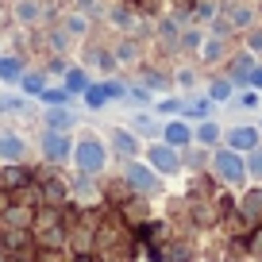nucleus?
Segmentation results:
<instances>
[{
  "instance_id": "obj_1",
  "label": "nucleus",
  "mask_w": 262,
  "mask_h": 262,
  "mask_svg": "<svg viewBox=\"0 0 262 262\" xmlns=\"http://www.w3.org/2000/svg\"><path fill=\"white\" fill-rule=\"evenodd\" d=\"M212 166H216V173H220L224 181H243V158H239L235 150H220Z\"/></svg>"
},
{
  "instance_id": "obj_2",
  "label": "nucleus",
  "mask_w": 262,
  "mask_h": 262,
  "mask_svg": "<svg viewBox=\"0 0 262 262\" xmlns=\"http://www.w3.org/2000/svg\"><path fill=\"white\" fill-rule=\"evenodd\" d=\"M77 166H81L85 173L100 170V166H104V147H100L97 139H85L81 147H77Z\"/></svg>"
},
{
  "instance_id": "obj_3",
  "label": "nucleus",
  "mask_w": 262,
  "mask_h": 262,
  "mask_svg": "<svg viewBox=\"0 0 262 262\" xmlns=\"http://www.w3.org/2000/svg\"><path fill=\"white\" fill-rule=\"evenodd\" d=\"M123 173H127V181H131L135 189H139V193H155V189H158V178L147 170V166H139V162H131Z\"/></svg>"
},
{
  "instance_id": "obj_4",
  "label": "nucleus",
  "mask_w": 262,
  "mask_h": 262,
  "mask_svg": "<svg viewBox=\"0 0 262 262\" xmlns=\"http://www.w3.org/2000/svg\"><path fill=\"white\" fill-rule=\"evenodd\" d=\"M42 150H47L54 162H66V155H70V139H66L62 131H47V135H42Z\"/></svg>"
},
{
  "instance_id": "obj_5",
  "label": "nucleus",
  "mask_w": 262,
  "mask_h": 262,
  "mask_svg": "<svg viewBox=\"0 0 262 262\" xmlns=\"http://www.w3.org/2000/svg\"><path fill=\"white\" fill-rule=\"evenodd\" d=\"M150 162H155L162 173H173V170H178V155H173L170 147H155V150H150Z\"/></svg>"
},
{
  "instance_id": "obj_6",
  "label": "nucleus",
  "mask_w": 262,
  "mask_h": 262,
  "mask_svg": "<svg viewBox=\"0 0 262 262\" xmlns=\"http://www.w3.org/2000/svg\"><path fill=\"white\" fill-rule=\"evenodd\" d=\"M254 143H258V131H254V127H239V131H231V150H247V147L254 150Z\"/></svg>"
},
{
  "instance_id": "obj_7",
  "label": "nucleus",
  "mask_w": 262,
  "mask_h": 262,
  "mask_svg": "<svg viewBox=\"0 0 262 262\" xmlns=\"http://www.w3.org/2000/svg\"><path fill=\"white\" fill-rule=\"evenodd\" d=\"M0 155L19 158V155H24V143H19L16 135H12V131H4V135H0Z\"/></svg>"
},
{
  "instance_id": "obj_8",
  "label": "nucleus",
  "mask_w": 262,
  "mask_h": 262,
  "mask_svg": "<svg viewBox=\"0 0 262 262\" xmlns=\"http://www.w3.org/2000/svg\"><path fill=\"white\" fill-rule=\"evenodd\" d=\"M166 143H173V147L189 143V127L185 123H170V127H166Z\"/></svg>"
},
{
  "instance_id": "obj_9",
  "label": "nucleus",
  "mask_w": 262,
  "mask_h": 262,
  "mask_svg": "<svg viewBox=\"0 0 262 262\" xmlns=\"http://www.w3.org/2000/svg\"><path fill=\"white\" fill-rule=\"evenodd\" d=\"M0 77H8V81H16V77H19V66L12 62V58H8V62H0Z\"/></svg>"
},
{
  "instance_id": "obj_10",
  "label": "nucleus",
  "mask_w": 262,
  "mask_h": 262,
  "mask_svg": "<svg viewBox=\"0 0 262 262\" xmlns=\"http://www.w3.org/2000/svg\"><path fill=\"white\" fill-rule=\"evenodd\" d=\"M196 139H201V143H216V139H220V131H216L212 123H205V127H201V135H196Z\"/></svg>"
},
{
  "instance_id": "obj_11",
  "label": "nucleus",
  "mask_w": 262,
  "mask_h": 262,
  "mask_svg": "<svg viewBox=\"0 0 262 262\" xmlns=\"http://www.w3.org/2000/svg\"><path fill=\"white\" fill-rule=\"evenodd\" d=\"M85 97H89V104H93V108H100V104H104V97H108V89H89Z\"/></svg>"
},
{
  "instance_id": "obj_12",
  "label": "nucleus",
  "mask_w": 262,
  "mask_h": 262,
  "mask_svg": "<svg viewBox=\"0 0 262 262\" xmlns=\"http://www.w3.org/2000/svg\"><path fill=\"white\" fill-rule=\"evenodd\" d=\"M247 166H251V173L262 181V150H254V155H251V162H247Z\"/></svg>"
},
{
  "instance_id": "obj_13",
  "label": "nucleus",
  "mask_w": 262,
  "mask_h": 262,
  "mask_svg": "<svg viewBox=\"0 0 262 262\" xmlns=\"http://www.w3.org/2000/svg\"><path fill=\"white\" fill-rule=\"evenodd\" d=\"M24 89H27V93H39V89H42V77H39V74H35V77H27V81H24Z\"/></svg>"
},
{
  "instance_id": "obj_14",
  "label": "nucleus",
  "mask_w": 262,
  "mask_h": 262,
  "mask_svg": "<svg viewBox=\"0 0 262 262\" xmlns=\"http://www.w3.org/2000/svg\"><path fill=\"white\" fill-rule=\"evenodd\" d=\"M42 100H47V104H54V100H66V89H54V93H42Z\"/></svg>"
},
{
  "instance_id": "obj_15",
  "label": "nucleus",
  "mask_w": 262,
  "mask_h": 262,
  "mask_svg": "<svg viewBox=\"0 0 262 262\" xmlns=\"http://www.w3.org/2000/svg\"><path fill=\"white\" fill-rule=\"evenodd\" d=\"M254 85H258V89H262V70H254Z\"/></svg>"
}]
</instances>
